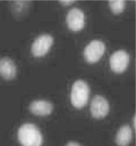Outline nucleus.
I'll return each mask as SVG.
<instances>
[{
  "instance_id": "39448f33",
  "label": "nucleus",
  "mask_w": 136,
  "mask_h": 146,
  "mask_svg": "<svg viewBox=\"0 0 136 146\" xmlns=\"http://www.w3.org/2000/svg\"><path fill=\"white\" fill-rule=\"evenodd\" d=\"M110 63L111 70L116 73L124 72L130 63V56L124 50L115 52L110 56Z\"/></svg>"
},
{
  "instance_id": "9d476101",
  "label": "nucleus",
  "mask_w": 136,
  "mask_h": 146,
  "mask_svg": "<svg viewBox=\"0 0 136 146\" xmlns=\"http://www.w3.org/2000/svg\"><path fill=\"white\" fill-rule=\"evenodd\" d=\"M132 129L128 125H124L118 130L116 137V142L119 146H127L132 139Z\"/></svg>"
},
{
  "instance_id": "f8f14e48",
  "label": "nucleus",
  "mask_w": 136,
  "mask_h": 146,
  "mask_svg": "<svg viewBox=\"0 0 136 146\" xmlns=\"http://www.w3.org/2000/svg\"><path fill=\"white\" fill-rule=\"evenodd\" d=\"M74 2H75L74 1H60L59 2V3L64 6H70L72 4H73Z\"/></svg>"
},
{
  "instance_id": "0eeeda50",
  "label": "nucleus",
  "mask_w": 136,
  "mask_h": 146,
  "mask_svg": "<svg viewBox=\"0 0 136 146\" xmlns=\"http://www.w3.org/2000/svg\"><path fill=\"white\" fill-rule=\"evenodd\" d=\"M110 105L104 96L96 95L91 102V112L92 116L97 119L105 117L109 112Z\"/></svg>"
},
{
  "instance_id": "9b49d317",
  "label": "nucleus",
  "mask_w": 136,
  "mask_h": 146,
  "mask_svg": "<svg viewBox=\"0 0 136 146\" xmlns=\"http://www.w3.org/2000/svg\"><path fill=\"white\" fill-rule=\"evenodd\" d=\"M109 6L111 11L115 14L122 13L125 10L126 2L123 0H116L109 1Z\"/></svg>"
},
{
  "instance_id": "4468645a",
  "label": "nucleus",
  "mask_w": 136,
  "mask_h": 146,
  "mask_svg": "<svg viewBox=\"0 0 136 146\" xmlns=\"http://www.w3.org/2000/svg\"><path fill=\"white\" fill-rule=\"evenodd\" d=\"M133 126L135 129L136 128V115H135L133 118Z\"/></svg>"
},
{
  "instance_id": "f257e3e1",
  "label": "nucleus",
  "mask_w": 136,
  "mask_h": 146,
  "mask_svg": "<svg viewBox=\"0 0 136 146\" xmlns=\"http://www.w3.org/2000/svg\"><path fill=\"white\" fill-rule=\"evenodd\" d=\"M18 139L23 146H41L43 137L39 128L32 123H25L20 126Z\"/></svg>"
},
{
  "instance_id": "20e7f679",
  "label": "nucleus",
  "mask_w": 136,
  "mask_h": 146,
  "mask_svg": "<svg viewBox=\"0 0 136 146\" xmlns=\"http://www.w3.org/2000/svg\"><path fill=\"white\" fill-rule=\"evenodd\" d=\"M53 43L52 36L43 34L38 36L33 42L31 52L35 57H41L49 52Z\"/></svg>"
},
{
  "instance_id": "423d86ee",
  "label": "nucleus",
  "mask_w": 136,
  "mask_h": 146,
  "mask_svg": "<svg viewBox=\"0 0 136 146\" xmlns=\"http://www.w3.org/2000/svg\"><path fill=\"white\" fill-rule=\"evenodd\" d=\"M66 23L68 28L72 31L81 30L85 24V16L82 10L78 8L70 9L66 17Z\"/></svg>"
},
{
  "instance_id": "1a4fd4ad",
  "label": "nucleus",
  "mask_w": 136,
  "mask_h": 146,
  "mask_svg": "<svg viewBox=\"0 0 136 146\" xmlns=\"http://www.w3.org/2000/svg\"><path fill=\"white\" fill-rule=\"evenodd\" d=\"M29 108L30 111L36 115L47 116L52 113L53 106L50 101L35 100L31 103Z\"/></svg>"
},
{
  "instance_id": "6e6552de",
  "label": "nucleus",
  "mask_w": 136,
  "mask_h": 146,
  "mask_svg": "<svg viewBox=\"0 0 136 146\" xmlns=\"http://www.w3.org/2000/svg\"><path fill=\"white\" fill-rule=\"evenodd\" d=\"M17 68L11 59L5 57L0 59V75L5 80H12L16 77Z\"/></svg>"
},
{
  "instance_id": "ddd939ff",
  "label": "nucleus",
  "mask_w": 136,
  "mask_h": 146,
  "mask_svg": "<svg viewBox=\"0 0 136 146\" xmlns=\"http://www.w3.org/2000/svg\"><path fill=\"white\" fill-rule=\"evenodd\" d=\"M65 146H82L79 143L75 141H70L67 143Z\"/></svg>"
},
{
  "instance_id": "7ed1b4c3",
  "label": "nucleus",
  "mask_w": 136,
  "mask_h": 146,
  "mask_svg": "<svg viewBox=\"0 0 136 146\" xmlns=\"http://www.w3.org/2000/svg\"><path fill=\"white\" fill-rule=\"evenodd\" d=\"M106 46L103 42L93 40L84 48V59L89 64L96 63L102 58Z\"/></svg>"
},
{
  "instance_id": "f03ea898",
  "label": "nucleus",
  "mask_w": 136,
  "mask_h": 146,
  "mask_svg": "<svg viewBox=\"0 0 136 146\" xmlns=\"http://www.w3.org/2000/svg\"><path fill=\"white\" fill-rule=\"evenodd\" d=\"M90 95L88 84L83 80L75 81L71 88L70 100L73 106L80 109L87 104Z\"/></svg>"
}]
</instances>
